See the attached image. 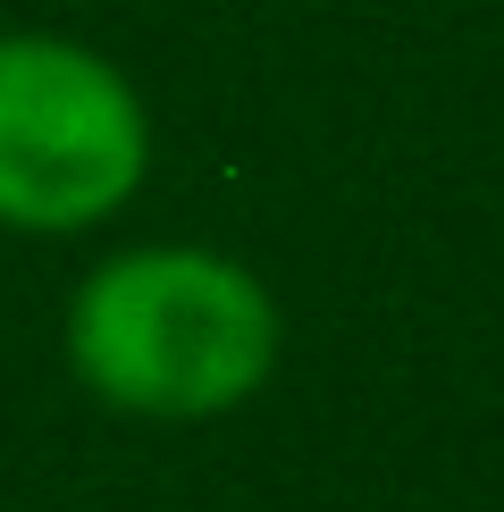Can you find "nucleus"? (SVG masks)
I'll use <instances>...</instances> for the list:
<instances>
[{
	"instance_id": "f257e3e1",
	"label": "nucleus",
	"mask_w": 504,
	"mask_h": 512,
	"mask_svg": "<svg viewBox=\"0 0 504 512\" xmlns=\"http://www.w3.org/2000/svg\"><path fill=\"white\" fill-rule=\"evenodd\" d=\"M68 361L135 420H210L278 370V303L244 261L143 244L101 261L68 303Z\"/></svg>"
},
{
	"instance_id": "f03ea898",
	"label": "nucleus",
	"mask_w": 504,
	"mask_h": 512,
	"mask_svg": "<svg viewBox=\"0 0 504 512\" xmlns=\"http://www.w3.org/2000/svg\"><path fill=\"white\" fill-rule=\"evenodd\" d=\"M152 168L143 93L68 34H0V227L76 236Z\"/></svg>"
}]
</instances>
